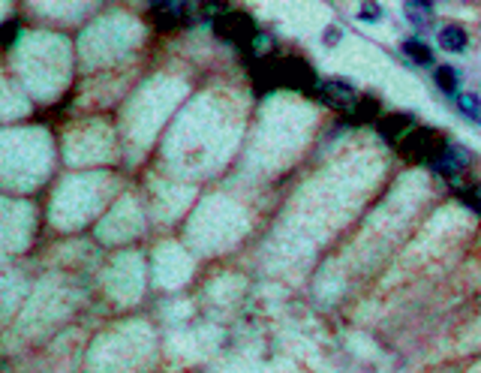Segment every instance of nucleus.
Returning a JSON list of instances; mask_svg holds the SVG:
<instances>
[{"instance_id": "423d86ee", "label": "nucleus", "mask_w": 481, "mask_h": 373, "mask_svg": "<svg viewBox=\"0 0 481 373\" xmlns=\"http://www.w3.org/2000/svg\"><path fill=\"white\" fill-rule=\"evenodd\" d=\"M436 42H440L442 51L460 54L470 46V34H466V27H460V24H445V27H440V34H436Z\"/></svg>"}, {"instance_id": "7ed1b4c3", "label": "nucleus", "mask_w": 481, "mask_h": 373, "mask_svg": "<svg viewBox=\"0 0 481 373\" xmlns=\"http://www.w3.org/2000/svg\"><path fill=\"white\" fill-rule=\"evenodd\" d=\"M316 94H319V99H322L325 106H331V109H340L343 114L352 109L355 103H358V91L352 88L349 81H340V79H331V81H319V88H316Z\"/></svg>"}, {"instance_id": "4468645a", "label": "nucleus", "mask_w": 481, "mask_h": 373, "mask_svg": "<svg viewBox=\"0 0 481 373\" xmlns=\"http://www.w3.org/2000/svg\"><path fill=\"white\" fill-rule=\"evenodd\" d=\"M334 39H340V31H328L325 34V42H334Z\"/></svg>"}, {"instance_id": "0eeeda50", "label": "nucleus", "mask_w": 481, "mask_h": 373, "mask_svg": "<svg viewBox=\"0 0 481 373\" xmlns=\"http://www.w3.org/2000/svg\"><path fill=\"white\" fill-rule=\"evenodd\" d=\"M433 81H436V88H440L442 94H448V96H457L460 94V73H457L455 66H448V64L436 66L433 69Z\"/></svg>"}, {"instance_id": "ddd939ff", "label": "nucleus", "mask_w": 481, "mask_h": 373, "mask_svg": "<svg viewBox=\"0 0 481 373\" xmlns=\"http://www.w3.org/2000/svg\"><path fill=\"white\" fill-rule=\"evenodd\" d=\"M358 19L361 21H379V19H382V6H379V4H361Z\"/></svg>"}, {"instance_id": "39448f33", "label": "nucleus", "mask_w": 481, "mask_h": 373, "mask_svg": "<svg viewBox=\"0 0 481 373\" xmlns=\"http://www.w3.org/2000/svg\"><path fill=\"white\" fill-rule=\"evenodd\" d=\"M151 19L163 27V31H172L189 19V6L187 4H166V0H154L151 4Z\"/></svg>"}, {"instance_id": "9d476101", "label": "nucleus", "mask_w": 481, "mask_h": 373, "mask_svg": "<svg viewBox=\"0 0 481 373\" xmlns=\"http://www.w3.org/2000/svg\"><path fill=\"white\" fill-rule=\"evenodd\" d=\"M406 19L418 27H425L433 19V4H427V0H410L406 4Z\"/></svg>"}, {"instance_id": "9b49d317", "label": "nucleus", "mask_w": 481, "mask_h": 373, "mask_svg": "<svg viewBox=\"0 0 481 373\" xmlns=\"http://www.w3.org/2000/svg\"><path fill=\"white\" fill-rule=\"evenodd\" d=\"M455 103H457V109H460L470 121L481 124V96H475V94H457Z\"/></svg>"}, {"instance_id": "f8f14e48", "label": "nucleus", "mask_w": 481, "mask_h": 373, "mask_svg": "<svg viewBox=\"0 0 481 373\" xmlns=\"http://www.w3.org/2000/svg\"><path fill=\"white\" fill-rule=\"evenodd\" d=\"M455 193H457V199L466 208H472L475 214H481V184L478 186H455Z\"/></svg>"}, {"instance_id": "6e6552de", "label": "nucleus", "mask_w": 481, "mask_h": 373, "mask_svg": "<svg viewBox=\"0 0 481 373\" xmlns=\"http://www.w3.org/2000/svg\"><path fill=\"white\" fill-rule=\"evenodd\" d=\"M376 114H379V106H376V99L370 96H361L358 103L346 111V124H370L376 121Z\"/></svg>"}, {"instance_id": "f03ea898", "label": "nucleus", "mask_w": 481, "mask_h": 373, "mask_svg": "<svg viewBox=\"0 0 481 373\" xmlns=\"http://www.w3.org/2000/svg\"><path fill=\"white\" fill-rule=\"evenodd\" d=\"M214 34H220L223 39L235 42V46H247V42L259 39V31H256L253 19L244 16V12H235V9L220 12V16L214 19Z\"/></svg>"}, {"instance_id": "20e7f679", "label": "nucleus", "mask_w": 481, "mask_h": 373, "mask_svg": "<svg viewBox=\"0 0 481 373\" xmlns=\"http://www.w3.org/2000/svg\"><path fill=\"white\" fill-rule=\"evenodd\" d=\"M415 126H418L415 124V114H410V111H395V114H385V118L376 121L379 136L388 139V141H395V145H400V141L410 136Z\"/></svg>"}, {"instance_id": "1a4fd4ad", "label": "nucleus", "mask_w": 481, "mask_h": 373, "mask_svg": "<svg viewBox=\"0 0 481 373\" xmlns=\"http://www.w3.org/2000/svg\"><path fill=\"white\" fill-rule=\"evenodd\" d=\"M400 49H403V54L410 57L412 64H418V66H430V64H433V51H430V46H425L421 39H406Z\"/></svg>"}, {"instance_id": "f257e3e1", "label": "nucleus", "mask_w": 481, "mask_h": 373, "mask_svg": "<svg viewBox=\"0 0 481 373\" xmlns=\"http://www.w3.org/2000/svg\"><path fill=\"white\" fill-rule=\"evenodd\" d=\"M397 148H400V154L406 156V160L430 163V166H433L436 160H442L448 141H445L440 133H436V130H430V126H415V130L406 136Z\"/></svg>"}]
</instances>
